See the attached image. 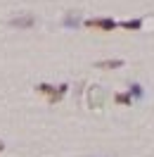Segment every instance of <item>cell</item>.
<instances>
[{
  "label": "cell",
  "mask_w": 154,
  "mask_h": 157,
  "mask_svg": "<svg viewBox=\"0 0 154 157\" xmlns=\"http://www.w3.org/2000/svg\"><path fill=\"white\" fill-rule=\"evenodd\" d=\"M36 88H38V93H43V95H45V98L50 100V102H59V100L64 98V95H67V83H62V86H50V83H38V86H36Z\"/></svg>",
  "instance_id": "cell-1"
},
{
  "label": "cell",
  "mask_w": 154,
  "mask_h": 157,
  "mask_svg": "<svg viewBox=\"0 0 154 157\" xmlns=\"http://www.w3.org/2000/svg\"><path fill=\"white\" fill-rule=\"evenodd\" d=\"M88 29H102V31H114L119 24L114 19H107V17H95V19H86Z\"/></svg>",
  "instance_id": "cell-2"
},
{
  "label": "cell",
  "mask_w": 154,
  "mask_h": 157,
  "mask_svg": "<svg viewBox=\"0 0 154 157\" xmlns=\"http://www.w3.org/2000/svg\"><path fill=\"white\" fill-rule=\"evenodd\" d=\"M33 24H36L33 14H19V17H12L10 19V26H14V29H31Z\"/></svg>",
  "instance_id": "cell-3"
},
{
  "label": "cell",
  "mask_w": 154,
  "mask_h": 157,
  "mask_svg": "<svg viewBox=\"0 0 154 157\" xmlns=\"http://www.w3.org/2000/svg\"><path fill=\"white\" fill-rule=\"evenodd\" d=\"M88 105L90 107H102L105 105V93L100 86H93V88L88 90Z\"/></svg>",
  "instance_id": "cell-4"
},
{
  "label": "cell",
  "mask_w": 154,
  "mask_h": 157,
  "mask_svg": "<svg viewBox=\"0 0 154 157\" xmlns=\"http://www.w3.org/2000/svg\"><path fill=\"white\" fill-rule=\"evenodd\" d=\"M123 67V59H105V62H97V69H119Z\"/></svg>",
  "instance_id": "cell-5"
},
{
  "label": "cell",
  "mask_w": 154,
  "mask_h": 157,
  "mask_svg": "<svg viewBox=\"0 0 154 157\" xmlns=\"http://www.w3.org/2000/svg\"><path fill=\"white\" fill-rule=\"evenodd\" d=\"M78 24H81V17H78L76 12H71V14L64 17V26H69V29H76Z\"/></svg>",
  "instance_id": "cell-6"
},
{
  "label": "cell",
  "mask_w": 154,
  "mask_h": 157,
  "mask_svg": "<svg viewBox=\"0 0 154 157\" xmlns=\"http://www.w3.org/2000/svg\"><path fill=\"white\" fill-rule=\"evenodd\" d=\"M119 26H123V29H128V31H138V29H142V19H130V21H121Z\"/></svg>",
  "instance_id": "cell-7"
},
{
  "label": "cell",
  "mask_w": 154,
  "mask_h": 157,
  "mask_svg": "<svg viewBox=\"0 0 154 157\" xmlns=\"http://www.w3.org/2000/svg\"><path fill=\"white\" fill-rule=\"evenodd\" d=\"M116 105H130L133 102V95L130 93H116Z\"/></svg>",
  "instance_id": "cell-8"
},
{
  "label": "cell",
  "mask_w": 154,
  "mask_h": 157,
  "mask_svg": "<svg viewBox=\"0 0 154 157\" xmlns=\"http://www.w3.org/2000/svg\"><path fill=\"white\" fill-rule=\"evenodd\" d=\"M130 95H133V98H140V95H142V90H140V86H138V83H133V86H130Z\"/></svg>",
  "instance_id": "cell-9"
},
{
  "label": "cell",
  "mask_w": 154,
  "mask_h": 157,
  "mask_svg": "<svg viewBox=\"0 0 154 157\" xmlns=\"http://www.w3.org/2000/svg\"><path fill=\"white\" fill-rule=\"evenodd\" d=\"M2 150H5V143H2V140H0V152H2Z\"/></svg>",
  "instance_id": "cell-10"
}]
</instances>
